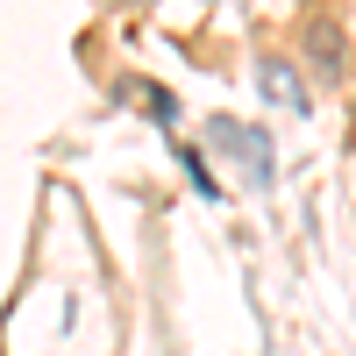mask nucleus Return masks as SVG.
<instances>
[{"instance_id": "f257e3e1", "label": "nucleus", "mask_w": 356, "mask_h": 356, "mask_svg": "<svg viewBox=\"0 0 356 356\" xmlns=\"http://www.w3.org/2000/svg\"><path fill=\"white\" fill-rule=\"evenodd\" d=\"M207 143H214L221 157L243 164V178L264 193V186H278V150H271V136H264L257 122H235V114H214L207 122Z\"/></svg>"}, {"instance_id": "7ed1b4c3", "label": "nucleus", "mask_w": 356, "mask_h": 356, "mask_svg": "<svg viewBox=\"0 0 356 356\" xmlns=\"http://www.w3.org/2000/svg\"><path fill=\"white\" fill-rule=\"evenodd\" d=\"M129 93L143 100V114H150L157 129H178V100L164 93V86H150V79H136V86H122V100H129Z\"/></svg>"}, {"instance_id": "f03ea898", "label": "nucleus", "mask_w": 356, "mask_h": 356, "mask_svg": "<svg viewBox=\"0 0 356 356\" xmlns=\"http://www.w3.org/2000/svg\"><path fill=\"white\" fill-rule=\"evenodd\" d=\"M257 86H264V100H271V107L307 114V79H300V65H292L285 50H264V57H257Z\"/></svg>"}, {"instance_id": "20e7f679", "label": "nucleus", "mask_w": 356, "mask_h": 356, "mask_svg": "<svg viewBox=\"0 0 356 356\" xmlns=\"http://www.w3.org/2000/svg\"><path fill=\"white\" fill-rule=\"evenodd\" d=\"M178 164H186V178H193V193H200V200H221V186H214V171H207L200 150H186V143H178Z\"/></svg>"}, {"instance_id": "39448f33", "label": "nucleus", "mask_w": 356, "mask_h": 356, "mask_svg": "<svg viewBox=\"0 0 356 356\" xmlns=\"http://www.w3.org/2000/svg\"><path fill=\"white\" fill-rule=\"evenodd\" d=\"M307 43H314V65H321V72H342V36H335L328 22H321V29H314Z\"/></svg>"}]
</instances>
